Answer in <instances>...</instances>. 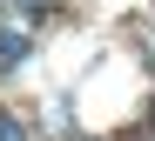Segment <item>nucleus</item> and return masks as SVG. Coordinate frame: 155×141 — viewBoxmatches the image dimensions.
Listing matches in <instances>:
<instances>
[{"instance_id":"obj_1","label":"nucleus","mask_w":155,"mask_h":141,"mask_svg":"<svg viewBox=\"0 0 155 141\" xmlns=\"http://www.w3.org/2000/svg\"><path fill=\"white\" fill-rule=\"evenodd\" d=\"M27 47H34V27L20 20V14H0V67L27 61Z\"/></svg>"},{"instance_id":"obj_2","label":"nucleus","mask_w":155,"mask_h":141,"mask_svg":"<svg viewBox=\"0 0 155 141\" xmlns=\"http://www.w3.org/2000/svg\"><path fill=\"white\" fill-rule=\"evenodd\" d=\"M0 141H27V128H20V114H7V107H0Z\"/></svg>"}]
</instances>
